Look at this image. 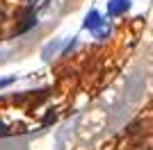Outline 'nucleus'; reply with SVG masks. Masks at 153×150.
Segmentation results:
<instances>
[{"instance_id":"nucleus-1","label":"nucleus","mask_w":153,"mask_h":150,"mask_svg":"<svg viewBox=\"0 0 153 150\" xmlns=\"http://www.w3.org/2000/svg\"><path fill=\"white\" fill-rule=\"evenodd\" d=\"M82 30L91 32L98 41H105V39L112 34V25H110L108 16H103L98 9H89L82 18Z\"/></svg>"},{"instance_id":"nucleus-2","label":"nucleus","mask_w":153,"mask_h":150,"mask_svg":"<svg viewBox=\"0 0 153 150\" xmlns=\"http://www.w3.org/2000/svg\"><path fill=\"white\" fill-rule=\"evenodd\" d=\"M34 25H37V14H34V7H32V5H27L25 9H21L16 34H23V32H27L30 27H34Z\"/></svg>"},{"instance_id":"nucleus-3","label":"nucleus","mask_w":153,"mask_h":150,"mask_svg":"<svg viewBox=\"0 0 153 150\" xmlns=\"http://www.w3.org/2000/svg\"><path fill=\"white\" fill-rule=\"evenodd\" d=\"M130 9V0H108V7H105V16L108 18H119Z\"/></svg>"},{"instance_id":"nucleus-4","label":"nucleus","mask_w":153,"mask_h":150,"mask_svg":"<svg viewBox=\"0 0 153 150\" xmlns=\"http://www.w3.org/2000/svg\"><path fill=\"white\" fill-rule=\"evenodd\" d=\"M64 48V39H53V41H48V43L44 46V50H41V59L44 62H51L53 57H57L59 52H62Z\"/></svg>"},{"instance_id":"nucleus-5","label":"nucleus","mask_w":153,"mask_h":150,"mask_svg":"<svg viewBox=\"0 0 153 150\" xmlns=\"http://www.w3.org/2000/svg\"><path fill=\"white\" fill-rule=\"evenodd\" d=\"M78 43H80V41H78V37H73V39L69 41V43H66V46L62 48L59 57H69V55H71V50H76V48H78Z\"/></svg>"},{"instance_id":"nucleus-6","label":"nucleus","mask_w":153,"mask_h":150,"mask_svg":"<svg viewBox=\"0 0 153 150\" xmlns=\"http://www.w3.org/2000/svg\"><path fill=\"white\" fill-rule=\"evenodd\" d=\"M14 82H16V75H9V77H2V80H0V89L9 87V84H14Z\"/></svg>"},{"instance_id":"nucleus-7","label":"nucleus","mask_w":153,"mask_h":150,"mask_svg":"<svg viewBox=\"0 0 153 150\" xmlns=\"http://www.w3.org/2000/svg\"><path fill=\"white\" fill-rule=\"evenodd\" d=\"M7 134H12V127H9L7 123H2V121H0V137H7Z\"/></svg>"},{"instance_id":"nucleus-8","label":"nucleus","mask_w":153,"mask_h":150,"mask_svg":"<svg viewBox=\"0 0 153 150\" xmlns=\"http://www.w3.org/2000/svg\"><path fill=\"white\" fill-rule=\"evenodd\" d=\"M149 107H151V109H153V98H151V102H149Z\"/></svg>"}]
</instances>
